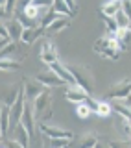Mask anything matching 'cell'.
Segmentation results:
<instances>
[{
  "mask_svg": "<svg viewBox=\"0 0 131 148\" xmlns=\"http://www.w3.org/2000/svg\"><path fill=\"white\" fill-rule=\"evenodd\" d=\"M68 71L72 72L74 80H76V85L83 87L89 95H92L94 91V78H92V71L85 65H67Z\"/></svg>",
  "mask_w": 131,
  "mask_h": 148,
  "instance_id": "1",
  "label": "cell"
},
{
  "mask_svg": "<svg viewBox=\"0 0 131 148\" xmlns=\"http://www.w3.org/2000/svg\"><path fill=\"white\" fill-rule=\"evenodd\" d=\"M33 113H35L37 120L50 119V115H52V98H50V91L48 89L44 92H41V95L33 100Z\"/></svg>",
  "mask_w": 131,
  "mask_h": 148,
  "instance_id": "2",
  "label": "cell"
},
{
  "mask_svg": "<svg viewBox=\"0 0 131 148\" xmlns=\"http://www.w3.org/2000/svg\"><path fill=\"white\" fill-rule=\"evenodd\" d=\"M129 95H131V80L129 78H124V80L116 82L109 89V92H107V96L111 100H126Z\"/></svg>",
  "mask_w": 131,
  "mask_h": 148,
  "instance_id": "3",
  "label": "cell"
},
{
  "mask_svg": "<svg viewBox=\"0 0 131 148\" xmlns=\"http://www.w3.org/2000/svg\"><path fill=\"white\" fill-rule=\"evenodd\" d=\"M35 80L41 83V85H44L46 89H55V87H61V85H67L61 78L55 74L52 69H48V71H43V72H39L35 76Z\"/></svg>",
  "mask_w": 131,
  "mask_h": 148,
  "instance_id": "4",
  "label": "cell"
},
{
  "mask_svg": "<svg viewBox=\"0 0 131 148\" xmlns=\"http://www.w3.org/2000/svg\"><path fill=\"white\" fill-rule=\"evenodd\" d=\"M41 133H44L48 139H74V133L68 132V130H61L57 126H50V124L46 122H41Z\"/></svg>",
  "mask_w": 131,
  "mask_h": 148,
  "instance_id": "5",
  "label": "cell"
},
{
  "mask_svg": "<svg viewBox=\"0 0 131 148\" xmlns=\"http://www.w3.org/2000/svg\"><path fill=\"white\" fill-rule=\"evenodd\" d=\"M59 59V54H57V48L54 46L52 41H44L43 46H41V61H43L44 65H54L57 63Z\"/></svg>",
  "mask_w": 131,
  "mask_h": 148,
  "instance_id": "6",
  "label": "cell"
},
{
  "mask_svg": "<svg viewBox=\"0 0 131 148\" xmlns=\"http://www.w3.org/2000/svg\"><path fill=\"white\" fill-rule=\"evenodd\" d=\"M89 96L91 95L79 85H67V91H65V98L72 104H83Z\"/></svg>",
  "mask_w": 131,
  "mask_h": 148,
  "instance_id": "7",
  "label": "cell"
},
{
  "mask_svg": "<svg viewBox=\"0 0 131 148\" xmlns=\"http://www.w3.org/2000/svg\"><path fill=\"white\" fill-rule=\"evenodd\" d=\"M22 89H24V96L28 102H33L37 96L41 95V92L46 91L44 85H41L37 80H24V83H22Z\"/></svg>",
  "mask_w": 131,
  "mask_h": 148,
  "instance_id": "8",
  "label": "cell"
},
{
  "mask_svg": "<svg viewBox=\"0 0 131 148\" xmlns=\"http://www.w3.org/2000/svg\"><path fill=\"white\" fill-rule=\"evenodd\" d=\"M35 113H33V104H30L28 102L26 104V109H24V115H22V120L20 122L24 124V128L28 130V133H30V137H33L35 133Z\"/></svg>",
  "mask_w": 131,
  "mask_h": 148,
  "instance_id": "9",
  "label": "cell"
},
{
  "mask_svg": "<svg viewBox=\"0 0 131 148\" xmlns=\"http://www.w3.org/2000/svg\"><path fill=\"white\" fill-rule=\"evenodd\" d=\"M46 34V28L43 26H35V28H26L24 30V34H22V43L24 45H33L37 39H41Z\"/></svg>",
  "mask_w": 131,
  "mask_h": 148,
  "instance_id": "10",
  "label": "cell"
},
{
  "mask_svg": "<svg viewBox=\"0 0 131 148\" xmlns=\"http://www.w3.org/2000/svg\"><path fill=\"white\" fill-rule=\"evenodd\" d=\"M50 69H52V71L57 74L59 78H61V80L67 83V85H76V80H74V76H72V72L68 71V67L67 65H63V63H54V65H50Z\"/></svg>",
  "mask_w": 131,
  "mask_h": 148,
  "instance_id": "11",
  "label": "cell"
},
{
  "mask_svg": "<svg viewBox=\"0 0 131 148\" xmlns=\"http://www.w3.org/2000/svg\"><path fill=\"white\" fill-rule=\"evenodd\" d=\"M98 145V137L96 133L87 132L83 135H79L78 139H74V146L72 148H94Z\"/></svg>",
  "mask_w": 131,
  "mask_h": 148,
  "instance_id": "12",
  "label": "cell"
},
{
  "mask_svg": "<svg viewBox=\"0 0 131 148\" xmlns=\"http://www.w3.org/2000/svg\"><path fill=\"white\" fill-rule=\"evenodd\" d=\"M4 26L8 28V32H9V35H11V39H13V41H20V39H22V34H24L26 28L22 26L20 22L17 21V18L6 21V22H4Z\"/></svg>",
  "mask_w": 131,
  "mask_h": 148,
  "instance_id": "13",
  "label": "cell"
},
{
  "mask_svg": "<svg viewBox=\"0 0 131 148\" xmlns=\"http://www.w3.org/2000/svg\"><path fill=\"white\" fill-rule=\"evenodd\" d=\"M113 120H115V130H116V132L128 135V139H129V133H131V120L126 119V117H122V115H118V113L113 115Z\"/></svg>",
  "mask_w": 131,
  "mask_h": 148,
  "instance_id": "14",
  "label": "cell"
},
{
  "mask_svg": "<svg viewBox=\"0 0 131 148\" xmlns=\"http://www.w3.org/2000/svg\"><path fill=\"white\" fill-rule=\"evenodd\" d=\"M122 9V0L120 2H116V0H107V2L102 4L100 8V13L102 15H109V17H115L116 13Z\"/></svg>",
  "mask_w": 131,
  "mask_h": 148,
  "instance_id": "15",
  "label": "cell"
},
{
  "mask_svg": "<svg viewBox=\"0 0 131 148\" xmlns=\"http://www.w3.org/2000/svg\"><path fill=\"white\" fill-rule=\"evenodd\" d=\"M68 26H70V17H63L61 15L46 28V32H48V34H57V32H61V30H67Z\"/></svg>",
  "mask_w": 131,
  "mask_h": 148,
  "instance_id": "16",
  "label": "cell"
},
{
  "mask_svg": "<svg viewBox=\"0 0 131 148\" xmlns=\"http://www.w3.org/2000/svg\"><path fill=\"white\" fill-rule=\"evenodd\" d=\"M13 133H15V139H17V141H18L22 146L26 148L31 137H30V133H28V130L24 128V124H22V122H18L17 126H13Z\"/></svg>",
  "mask_w": 131,
  "mask_h": 148,
  "instance_id": "17",
  "label": "cell"
},
{
  "mask_svg": "<svg viewBox=\"0 0 131 148\" xmlns=\"http://www.w3.org/2000/svg\"><path fill=\"white\" fill-rule=\"evenodd\" d=\"M52 9H54L55 13H59V15H63V17H70V15H72V9L67 6L65 0H54Z\"/></svg>",
  "mask_w": 131,
  "mask_h": 148,
  "instance_id": "18",
  "label": "cell"
},
{
  "mask_svg": "<svg viewBox=\"0 0 131 148\" xmlns=\"http://www.w3.org/2000/svg\"><path fill=\"white\" fill-rule=\"evenodd\" d=\"M20 92H22V87H17V85H13L11 87V91L8 92V96L4 98V106H8V108H11L13 104L18 100V96H20Z\"/></svg>",
  "mask_w": 131,
  "mask_h": 148,
  "instance_id": "19",
  "label": "cell"
},
{
  "mask_svg": "<svg viewBox=\"0 0 131 148\" xmlns=\"http://www.w3.org/2000/svg\"><path fill=\"white\" fill-rule=\"evenodd\" d=\"M15 18H17V21L20 22L24 28H35V26H39V24H37V21L30 18L24 11H15Z\"/></svg>",
  "mask_w": 131,
  "mask_h": 148,
  "instance_id": "20",
  "label": "cell"
},
{
  "mask_svg": "<svg viewBox=\"0 0 131 148\" xmlns=\"http://www.w3.org/2000/svg\"><path fill=\"white\" fill-rule=\"evenodd\" d=\"M113 113H115V111H113V106H111V102L100 100V106H98V111H96L98 117H111Z\"/></svg>",
  "mask_w": 131,
  "mask_h": 148,
  "instance_id": "21",
  "label": "cell"
},
{
  "mask_svg": "<svg viewBox=\"0 0 131 148\" xmlns=\"http://www.w3.org/2000/svg\"><path fill=\"white\" fill-rule=\"evenodd\" d=\"M100 18L104 21V24L107 26V30H109V34H116V32H118V24H116V18H115V17H109V15H102V13H100Z\"/></svg>",
  "mask_w": 131,
  "mask_h": 148,
  "instance_id": "22",
  "label": "cell"
},
{
  "mask_svg": "<svg viewBox=\"0 0 131 148\" xmlns=\"http://www.w3.org/2000/svg\"><path fill=\"white\" fill-rule=\"evenodd\" d=\"M9 124H11V117H9V108L2 104V135H6Z\"/></svg>",
  "mask_w": 131,
  "mask_h": 148,
  "instance_id": "23",
  "label": "cell"
},
{
  "mask_svg": "<svg viewBox=\"0 0 131 148\" xmlns=\"http://www.w3.org/2000/svg\"><path fill=\"white\" fill-rule=\"evenodd\" d=\"M0 67H2L4 72H9V71H17L18 67H20V61H17V59H2V63H0Z\"/></svg>",
  "mask_w": 131,
  "mask_h": 148,
  "instance_id": "24",
  "label": "cell"
},
{
  "mask_svg": "<svg viewBox=\"0 0 131 148\" xmlns=\"http://www.w3.org/2000/svg\"><path fill=\"white\" fill-rule=\"evenodd\" d=\"M120 52H122V50H118V48H115V46H107V48H104L100 52V56L102 58H107V59H118L120 58Z\"/></svg>",
  "mask_w": 131,
  "mask_h": 148,
  "instance_id": "25",
  "label": "cell"
},
{
  "mask_svg": "<svg viewBox=\"0 0 131 148\" xmlns=\"http://www.w3.org/2000/svg\"><path fill=\"white\" fill-rule=\"evenodd\" d=\"M116 39H118L120 43H124V45H129L131 43V30H129V28H118V32H116Z\"/></svg>",
  "mask_w": 131,
  "mask_h": 148,
  "instance_id": "26",
  "label": "cell"
},
{
  "mask_svg": "<svg viewBox=\"0 0 131 148\" xmlns=\"http://www.w3.org/2000/svg\"><path fill=\"white\" fill-rule=\"evenodd\" d=\"M115 18H116V24H118V28H129V24H131V18L126 15L122 9H120V11L115 15Z\"/></svg>",
  "mask_w": 131,
  "mask_h": 148,
  "instance_id": "27",
  "label": "cell"
},
{
  "mask_svg": "<svg viewBox=\"0 0 131 148\" xmlns=\"http://www.w3.org/2000/svg\"><path fill=\"white\" fill-rule=\"evenodd\" d=\"M91 113H92V111H91V108H89L85 102H83V104H76V115L79 119H89Z\"/></svg>",
  "mask_w": 131,
  "mask_h": 148,
  "instance_id": "28",
  "label": "cell"
},
{
  "mask_svg": "<svg viewBox=\"0 0 131 148\" xmlns=\"http://www.w3.org/2000/svg\"><path fill=\"white\" fill-rule=\"evenodd\" d=\"M74 139H50V148H70Z\"/></svg>",
  "mask_w": 131,
  "mask_h": 148,
  "instance_id": "29",
  "label": "cell"
},
{
  "mask_svg": "<svg viewBox=\"0 0 131 148\" xmlns=\"http://www.w3.org/2000/svg\"><path fill=\"white\" fill-rule=\"evenodd\" d=\"M11 43H13L11 35H9L8 28L2 24V30H0V45H2V48H4V46H8V45H11Z\"/></svg>",
  "mask_w": 131,
  "mask_h": 148,
  "instance_id": "30",
  "label": "cell"
},
{
  "mask_svg": "<svg viewBox=\"0 0 131 148\" xmlns=\"http://www.w3.org/2000/svg\"><path fill=\"white\" fill-rule=\"evenodd\" d=\"M57 17H61V15H59V13H55L54 9H50V13H48V15L43 17V21H41V26H43V28H48V26L52 24V22H54Z\"/></svg>",
  "mask_w": 131,
  "mask_h": 148,
  "instance_id": "31",
  "label": "cell"
},
{
  "mask_svg": "<svg viewBox=\"0 0 131 148\" xmlns=\"http://www.w3.org/2000/svg\"><path fill=\"white\" fill-rule=\"evenodd\" d=\"M33 6H37V8H41V9H46V8H50L52 9V4H54V0H33Z\"/></svg>",
  "mask_w": 131,
  "mask_h": 148,
  "instance_id": "32",
  "label": "cell"
},
{
  "mask_svg": "<svg viewBox=\"0 0 131 148\" xmlns=\"http://www.w3.org/2000/svg\"><path fill=\"white\" fill-rule=\"evenodd\" d=\"M111 148H131V141H111Z\"/></svg>",
  "mask_w": 131,
  "mask_h": 148,
  "instance_id": "33",
  "label": "cell"
},
{
  "mask_svg": "<svg viewBox=\"0 0 131 148\" xmlns=\"http://www.w3.org/2000/svg\"><path fill=\"white\" fill-rule=\"evenodd\" d=\"M85 104L91 108L92 113H96V111H98V106H100V100H96V98H92V96H89V98L85 100Z\"/></svg>",
  "mask_w": 131,
  "mask_h": 148,
  "instance_id": "34",
  "label": "cell"
},
{
  "mask_svg": "<svg viewBox=\"0 0 131 148\" xmlns=\"http://www.w3.org/2000/svg\"><path fill=\"white\" fill-rule=\"evenodd\" d=\"M4 148H24L20 145V143L17 141V139H6V143H4Z\"/></svg>",
  "mask_w": 131,
  "mask_h": 148,
  "instance_id": "35",
  "label": "cell"
},
{
  "mask_svg": "<svg viewBox=\"0 0 131 148\" xmlns=\"http://www.w3.org/2000/svg\"><path fill=\"white\" fill-rule=\"evenodd\" d=\"M122 11L131 18V0H122Z\"/></svg>",
  "mask_w": 131,
  "mask_h": 148,
  "instance_id": "36",
  "label": "cell"
},
{
  "mask_svg": "<svg viewBox=\"0 0 131 148\" xmlns=\"http://www.w3.org/2000/svg\"><path fill=\"white\" fill-rule=\"evenodd\" d=\"M65 2H67V6L72 9V13L74 11H78V6H76V0H65Z\"/></svg>",
  "mask_w": 131,
  "mask_h": 148,
  "instance_id": "37",
  "label": "cell"
},
{
  "mask_svg": "<svg viewBox=\"0 0 131 148\" xmlns=\"http://www.w3.org/2000/svg\"><path fill=\"white\" fill-rule=\"evenodd\" d=\"M94 148H111V145H109V143L105 145V143H100V141H98V145H96Z\"/></svg>",
  "mask_w": 131,
  "mask_h": 148,
  "instance_id": "38",
  "label": "cell"
},
{
  "mask_svg": "<svg viewBox=\"0 0 131 148\" xmlns=\"http://www.w3.org/2000/svg\"><path fill=\"white\" fill-rule=\"evenodd\" d=\"M126 104H128V106H131V95L128 96V98H126Z\"/></svg>",
  "mask_w": 131,
  "mask_h": 148,
  "instance_id": "39",
  "label": "cell"
},
{
  "mask_svg": "<svg viewBox=\"0 0 131 148\" xmlns=\"http://www.w3.org/2000/svg\"><path fill=\"white\" fill-rule=\"evenodd\" d=\"M129 30H131V24H129Z\"/></svg>",
  "mask_w": 131,
  "mask_h": 148,
  "instance_id": "40",
  "label": "cell"
},
{
  "mask_svg": "<svg viewBox=\"0 0 131 148\" xmlns=\"http://www.w3.org/2000/svg\"><path fill=\"white\" fill-rule=\"evenodd\" d=\"M116 2H120V0H116Z\"/></svg>",
  "mask_w": 131,
  "mask_h": 148,
  "instance_id": "41",
  "label": "cell"
}]
</instances>
